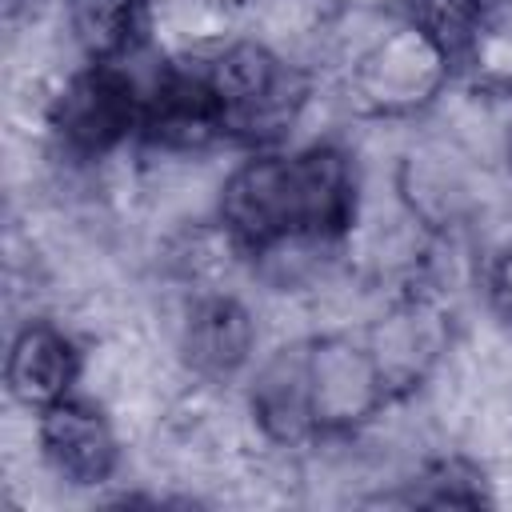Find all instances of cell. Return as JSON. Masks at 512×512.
Returning a JSON list of instances; mask_svg holds the SVG:
<instances>
[{
    "mask_svg": "<svg viewBox=\"0 0 512 512\" xmlns=\"http://www.w3.org/2000/svg\"><path fill=\"white\" fill-rule=\"evenodd\" d=\"M356 216V168L332 144L240 164L220 188V224L244 252L328 244Z\"/></svg>",
    "mask_w": 512,
    "mask_h": 512,
    "instance_id": "6da1fadb",
    "label": "cell"
},
{
    "mask_svg": "<svg viewBox=\"0 0 512 512\" xmlns=\"http://www.w3.org/2000/svg\"><path fill=\"white\" fill-rule=\"evenodd\" d=\"M392 392L376 348L324 336L288 344L260 368L252 412L272 440L300 444L368 420Z\"/></svg>",
    "mask_w": 512,
    "mask_h": 512,
    "instance_id": "7a4b0ae2",
    "label": "cell"
},
{
    "mask_svg": "<svg viewBox=\"0 0 512 512\" xmlns=\"http://www.w3.org/2000/svg\"><path fill=\"white\" fill-rule=\"evenodd\" d=\"M196 68L208 84L224 144L280 140L296 124L308 96L300 72L264 44H228L196 60Z\"/></svg>",
    "mask_w": 512,
    "mask_h": 512,
    "instance_id": "3957f363",
    "label": "cell"
},
{
    "mask_svg": "<svg viewBox=\"0 0 512 512\" xmlns=\"http://www.w3.org/2000/svg\"><path fill=\"white\" fill-rule=\"evenodd\" d=\"M140 112L144 92L120 68V60H92L56 92L48 124L68 156L96 160L140 132Z\"/></svg>",
    "mask_w": 512,
    "mask_h": 512,
    "instance_id": "277c9868",
    "label": "cell"
},
{
    "mask_svg": "<svg viewBox=\"0 0 512 512\" xmlns=\"http://www.w3.org/2000/svg\"><path fill=\"white\" fill-rule=\"evenodd\" d=\"M40 452L68 484H104L120 460L112 424L88 400L64 396L40 408Z\"/></svg>",
    "mask_w": 512,
    "mask_h": 512,
    "instance_id": "5b68a950",
    "label": "cell"
},
{
    "mask_svg": "<svg viewBox=\"0 0 512 512\" xmlns=\"http://www.w3.org/2000/svg\"><path fill=\"white\" fill-rule=\"evenodd\" d=\"M80 376V352L72 336H64L56 324H24L8 348L4 380L8 392L28 408H48L64 396H72V384Z\"/></svg>",
    "mask_w": 512,
    "mask_h": 512,
    "instance_id": "8992f818",
    "label": "cell"
},
{
    "mask_svg": "<svg viewBox=\"0 0 512 512\" xmlns=\"http://www.w3.org/2000/svg\"><path fill=\"white\" fill-rule=\"evenodd\" d=\"M252 344H256V328H252L248 308L232 296H212L188 312L180 348L196 376L228 380L232 372L248 364Z\"/></svg>",
    "mask_w": 512,
    "mask_h": 512,
    "instance_id": "52a82bcc",
    "label": "cell"
},
{
    "mask_svg": "<svg viewBox=\"0 0 512 512\" xmlns=\"http://www.w3.org/2000/svg\"><path fill=\"white\" fill-rule=\"evenodd\" d=\"M68 12L92 60H120L148 24V0H68Z\"/></svg>",
    "mask_w": 512,
    "mask_h": 512,
    "instance_id": "ba28073f",
    "label": "cell"
},
{
    "mask_svg": "<svg viewBox=\"0 0 512 512\" xmlns=\"http://www.w3.org/2000/svg\"><path fill=\"white\" fill-rule=\"evenodd\" d=\"M416 504H484V476L464 460H436L412 488Z\"/></svg>",
    "mask_w": 512,
    "mask_h": 512,
    "instance_id": "9c48e42d",
    "label": "cell"
},
{
    "mask_svg": "<svg viewBox=\"0 0 512 512\" xmlns=\"http://www.w3.org/2000/svg\"><path fill=\"white\" fill-rule=\"evenodd\" d=\"M468 60H476L480 68H492L500 76H512V0L484 4Z\"/></svg>",
    "mask_w": 512,
    "mask_h": 512,
    "instance_id": "30bf717a",
    "label": "cell"
},
{
    "mask_svg": "<svg viewBox=\"0 0 512 512\" xmlns=\"http://www.w3.org/2000/svg\"><path fill=\"white\" fill-rule=\"evenodd\" d=\"M492 304H496V312L512 324V248L496 260V268H492Z\"/></svg>",
    "mask_w": 512,
    "mask_h": 512,
    "instance_id": "8fae6325",
    "label": "cell"
},
{
    "mask_svg": "<svg viewBox=\"0 0 512 512\" xmlns=\"http://www.w3.org/2000/svg\"><path fill=\"white\" fill-rule=\"evenodd\" d=\"M504 148H508V164H512V120H508V140H504Z\"/></svg>",
    "mask_w": 512,
    "mask_h": 512,
    "instance_id": "7c38bea8",
    "label": "cell"
}]
</instances>
